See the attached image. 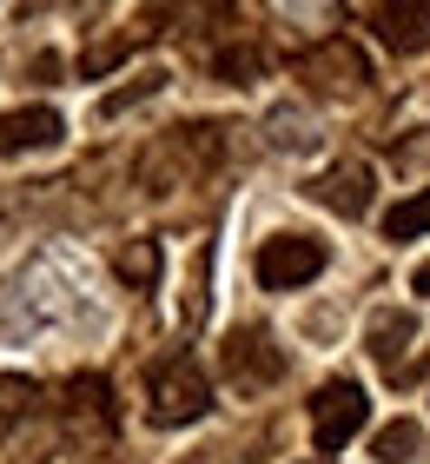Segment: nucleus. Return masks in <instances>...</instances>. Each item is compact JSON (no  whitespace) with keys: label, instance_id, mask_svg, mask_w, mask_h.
Listing matches in <instances>:
<instances>
[{"label":"nucleus","instance_id":"1","mask_svg":"<svg viewBox=\"0 0 430 464\" xmlns=\"http://www.w3.org/2000/svg\"><path fill=\"white\" fill-rule=\"evenodd\" d=\"M146 411H153V425H192V418L212 411V378L199 372V358L192 352H166L153 378H146Z\"/></svg>","mask_w":430,"mask_h":464},{"label":"nucleus","instance_id":"2","mask_svg":"<svg viewBox=\"0 0 430 464\" xmlns=\"http://www.w3.org/2000/svg\"><path fill=\"white\" fill-rule=\"evenodd\" d=\"M364 425H371V398H364L358 378H331V385H318V398H311V445L318 451H344Z\"/></svg>","mask_w":430,"mask_h":464},{"label":"nucleus","instance_id":"3","mask_svg":"<svg viewBox=\"0 0 430 464\" xmlns=\"http://www.w3.org/2000/svg\"><path fill=\"white\" fill-rule=\"evenodd\" d=\"M325 239H311V232H278V239L258 246V285L265 292H298L311 285L318 272H325Z\"/></svg>","mask_w":430,"mask_h":464},{"label":"nucleus","instance_id":"4","mask_svg":"<svg viewBox=\"0 0 430 464\" xmlns=\"http://www.w3.org/2000/svg\"><path fill=\"white\" fill-rule=\"evenodd\" d=\"M298 80H305L311 93H325V100H351V93H364V80H371V60H364L351 40H318L311 53H298Z\"/></svg>","mask_w":430,"mask_h":464},{"label":"nucleus","instance_id":"5","mask_svg":"<svg viewBox=\"0 0 430 464\" xmlns=\"http://www.w3.org/2000/svg\"><path fill=\"white\" fill-rule=\"evenodd\" d=\"M225 378L239 392H272L278 378H285V352L272 345V332H258V325L232 332L225 339Z\"/></svg>","mask_w":430,"mask_h":464},{"label":"nucleus","instance_id":"6","mask_svg":"<svg viewBox=\"0 0 430 464\" xmlns=\"http://www.w3.org/2000/svg\"><path fill=\"white\" fill-rule=\"evenodd\" d=\"M305 193L325 206V213H338V219H364L371 213V193H377V179H371V166L364 160H338V166H325Z\"/></svg>","mask_w":430,"mask_h":464},{"label":"nucleus","instance_id":"7","mask_svg":"<svg viewBox=\"0 0 430 464\" xmlns=\"http://www.w3.org/2000/svg\"><path fill=\"white\" fill-rule=\"evenodd\" d=\"M60 133H67V120L53 107H14V113H0V160L47 153V146H60Z\"/></svg>","mask_w":430,"mask_h":464},{"label":"nucleus","instance_id":"8","mask_svg":"<svg viewBox=\"0 0 430 464\" xmlns=\"http://www.w3.org/2000/svg\"><path fill=\"white\" fill-rule=\"evenodd\" d=\"M417 332H424V325H417V312H404V305H377V312H371V325H364V352H371L377 365L397 378L404 352L417 345Z\"/></svg>","mask_w":430,"mask_h":464},{"label":"nucleus","instance_id":"9","mask_svg":"<svg viewBox=\"0 0 430 464\" xmlns=\"http://www.w3.org/2000/svg\"><path fill=\"white\" fill-rule=\"evenodd\" d=\"M67 431L80 438V445H100V438L113 431V405H106L100 378H73L67 385Z\"/></svg>","mask_w":430,"mask_h":464},{"label":"nucleus","instance_id":"10","mask_svg":"<svg viewBox=\"0 0 430 464\" xmlns=\"http://www.w3.org/2000/svg\"><path fill=\"white\" fill-rule=\"evenodd\" d=\"M371 27L391 53H417L430 47V7H371Z\"/></svg>","mask_w":430,"mask_h":464},{"label":"nucleus","instance_id":"11","mask_svg":"<svg viewBox=\"0 0 430 464\" xmlns=\"http://www.w3.org/2000/svg\"><path fill=\"white\" fill-rule=\"evenodd\" d=\"M33 418H40V385L33 378H0V438H14Z\"/></svg>","mask_w":430,"mask_h":464},{"label":"nucleus","instance_id":"12","mask_svg":"<svg viewBox=\"0 0 430 464\" xmlns=\"http://www.w3.org/2000/svg\"><path fill=\"white\" fill-rule=\"evenodd\" d=\"M265 126H272L265 140L278 146V153H305V146H318L311 113H305V107H272V120H265Z\"/></svg>","mask_w":430,"mask_h":464},{"label":"nucleus","instance_id":"13","mask_svg":"<svg viewBox=\"0 0 430 464\" xmlns=\"http://www.w3.org/2000/svg\"><path fill=\"white\" fill-rule=\"evenodd\" d=\"M159 87H166V67H146V73H133V80H126V87H113V93H106V100H100V113H106V120H119L126 107L153 100Z\"/></svg>","mask_w":430,"mask_h":464},{"label":"nucleus","instance_id":"14","mask_svg":"<svg viewBox=\"0 0 430 464\" xmlns=\"http://www.w3.org/2000/svg\"><path fill=\"white\" fill-rule=\"evenodd\" d=\"M424 232H430V186L391 206V219H384V239H424Z\"/></svg>","mask_w":430,"mask_h":464},{"label":"nucleus","instance_id":"15","mask_svg":"<svg viewBox=\"0 0 430 464\" xmlns=\"http://www.w3.org/2000/svg\"><path fill=\"white\" fill-rule=\"evenodd\" d=\"M113 266H119L126 285H153V279H159V246H153V239H133V246H119Z\"/></svg>","mask_w":430,"mask_h":464},{"label":"nucleus","instance_id":"16","mask_svg":"<svg viewBox=\"0 0 430 464\" xmlns=\"http://www.w3.org/2000/svg\"><path fill=\"white\" fill-rule=\"evenodd\" d=\"M417 445H424V431L411 425V418H397V425H384V431H377V464H411Z\"/></svg>","mask_w":430,"mask_h":464},{"label":"nucleus","instance_id":"17","mask_svg":"<svg viewBox=\"0 0 430 464\" xmlns=\"http://www.w3.org/2000/svg\"><path fill=\"white\" fill-rule=\"evenodd\" d=\"M212 67H219V80H232V87H245V80L258 73V47H225L219 60H212Z\"/></svg>","mask_w":430,"mask_h":464},{"label":"nucleus","instance_id":"18","mask_svg":"<svg viewBox=\"0 0 430 464\" xmlns=\"http://www.w3.org/2000/svg\"><path fill=\"white\" fill-rule=\"evenodd\" d=\"M417 292H424V299H430V266H417V279H411Z\"/></svg>","mask_w":430,"mask_h":464}]
</instances>
